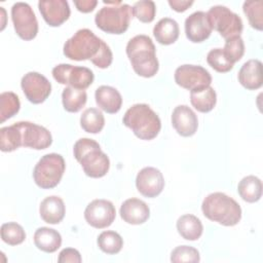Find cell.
I'll use <instances>...</instances> for the list:
<instances>
[{"label":"cell","instance_id":"1","mask_svg":"<svg viewBox=\"0 0 263 263\" xmlns=\"http://www.w3.org/2000/svg\"><path fill=\"white\" fill-rule=\"evenodd\" d=\"M126 54L134 71L142 77H153L159 69L156 49L147 35L133 37L126 45Z\"/></svg>","mask_w":263,"mask_h":263},{"label":"cell","instance_id":"2","mask_svg":"<svg viewBox=\"0 0 263 263\" xmlns=\"http://www.w3.org/2000/svg\"><path fill=\"white\" fill-rule=\"evenodd\" d=\"M76 160L81 164L83 172L90 178L104 177L110 167L109 157L101 150L98 142L92 139H79L73 147Z\"/></svg>","mask_w":263,"mask_h":263},{"label":"cell","instance_id":"3","mask_svg":"<svg viewBox=\"0 0 263 263\" xmlns=\"http://www.w3.org/2000/svg\"><path fill=\"white\" fill-rule=\"evenodd\" d=\"M201 211L209 220L223 226H234L241 219L240 205L222 192H214L204 197Z\"/></svg>","mask_w":263,"mask_h":263},{"label":"cell","instance_id":"4","mask_svg":"<svg viewBox=\"0 0 263 263\" xmlns=\"http://www.w3.org/2000/svg\"><path fill=\"white\" fill-rule=\"evenodd\" d=\"M123 124L141 140L156 138L161 128L158 115L147 104H135L128 108L123 116Z\"/></svg>","mask_w":263,"mask_h":263},{"label":"cell","instance_id":"5","mask_svg":"<svg viewBox=\"0 0 263 263\" xmlns=\"http://www.w3.org/2000/svg\"><path fill=\"white\" fill-rule=\"evenodd\" d=\"M107 6L102 7L95 16L96 25L102 31L109 34H123L133 15L132 7L121 1H103Z\"/></svg>","mask_w":263,"mask_h":263},{"label":"cell","instance_id":"6","mask_svg":"<svg viewBox=\"0 0 263 263\" xmlns=\"http://www.w3.org/2000/svg\"><path fill=\"white\" fill-rule=\"evenodd\" d=\"M104 41L88 29L78 30L64 44V54L73 61L95 60L100 53Z\"/></svg>","mask_w":263,"mask_h":263},{"label":"cell","instance_id":"7","mask_svg":"<svg viewBox=\"0 0 263 263\" xmlns=\"http://www.w3.org/2000/svg\"><path fill=\"white\" fill-rule=\"evenodd\" d=\"M65 168L66 164L62 155L58 153L45 154L34 167V182L42 189L54 188L61 182Z\"/></svg>","mask_w":263,"mask_h":263},{"label":"cell","instance_id":"8","mask_svg":"<svg viewBox=\"0 0 263 263\" xmlns=\"http://www.w3.org/2000/svg\"><path fill=\"white\" fill-rule=\"evenodd\" d=\"M212 29L216 30L225 40L231 37L240 36L243 26L241 18L229 8L216 5L206 12Z\"/></svg>","mask_w":263,"mask_h":263},{"label":"cell","instance_id":"9","mask_svg":"<svg viewBox=\"0 0 263 263\" xmlns=\"http://www.w3.org/2000/svg\"><path fill=\"white\" fill-rule=\"evenodd\" d=\"M53 78L61 84H67L77 89H86L95 79L92 71L86 67L60 64L52 69Z\"/></svg>","mask_w":263,"mask_h":263},{"label":"cell","instance_id":"10","mask_svg":"<svg viewBox=\"0 0 263 263\" xmlns=\"http://www.w3.org/2000/svg\"><path fill=\"white\" fill-rule=\"evenodd\" d=\"M11 20L15 33L23 40L29 41L38 33L36 15L28 3L16 2L11 7Z\"/></svg>","mask_w":263,"mask_h":263},{"label":"cell","instance_id":"11","mask_svg":"<svg viewBox=\"0 0 263 263\" xmlns=\"http://www.w3.org/2000/svg\"><path fill=\"white\" fill-rule=\"evenodd\" d=\"M14 124L20 133L21 146L43 150L51 145L52 137L47 128L29 121H18Z\"/></svg>","mask_w":263,"mask_h":263},{"label":"cell","instance_id":"12","mask_svg":"<svg viewBox=\"0 0 263 263\" xmlns=\"http://www.w3.org/2000/svg\"><path fill=\"white\" fill-rule=\"evenodd\" d=\"M175 81L181 87L193 90L211 85L212 76L208 70L196 65H182L175 71Z\"/></svg>","mask_w":263,"mask_h":263},{"label":"cell","instance_id":"13","mask_svg":"<svg viewBox=\"0 0 263 263\" xmlns=\"http://www.w3.org/2000/svg\"><path fill=\"white\" fill-rule=\"evenodd\" d=\"M22 89L32 104L43 103L51 92V84L48 79L38 72H28L21 80Z\"/></svg>","mask_w":263,"mask_h":263},{"label":"cell","instance_id":"14","mask_svg":"<svg viewBox=\"0 0 263 263\" xmlns=\"http://www.w3.org/2000/svg\"><path fill=\"white\" fill-rule=\"evenodd\" d=\"M115 216V208L107 199H95L87 204L84 211L85 221L98 229L109 227L114 222Z\"/></svg>","mask_w":263,"mask_h":263},{"label":"cell","instance_id":"15","mask_svg":"<svg viewBox=\"0 0 263 263\" xmlns=\"http://www.w3.org/2000/svg\"><path fill=\"white\" fill-rule=\"evenodd\" d=\"M138 191L145 197H156L164 188V179L162 173L152 166L142 168L136 178Z\"/></svg>","mask_w":263,"mask_h":263},{"label":"cell","instance_id":"16","mask_svg":"<svg viewBox=\"0 0 263 263\" xmlns=\"http://www.w3.org/2000/svg\"><path fill=\"white\" fill-rule=\"evenodd\" d=\"M39 11L50 27H59L70 16L69 3L66 0H41L38 2Z\"/></svg>","mask_w":263,"mask_h":263},{"label":"cell","instance_id":"17","mask_svg":"<svg viewBox=\"0 0 263 263\" xmlns=\"http://www.w3.org/2000/svg\"><path fill=\"white\" fill-rule=\"evenodd\" d=\"M212 30L208 15L203 11H195L185 20V34L191 42L199 43L205 41L210 37Z\"/></svg>","mask_w":263,"mask_h":263},{"label":"cell","instance_id":"18","mask_svg":"<svg viewBox=\"0 0 263 263\" xmlns=\"http://www.w3.org/2000/svg\"><path fill=\"white\" fill-rule=\"evenodd\" d=\"M172 124L180 136L191 137L197 130L198 119L191 108L179 105L172 113Z\"/></svg>","mask_w":263,"mask_h":263},{"label":"cell","instance_id":"19","mask_svg":"<svg viewBox=\"0 0 263 263\" xmlns=\"http://www.w3.org/2000/svg\"><path fill=\"white\" fill-rule=\"evenodd\" d=\"M120 216L122 220L132 225L145 223L150 217L149 206L141 199L128 198L120 206Z\"/></svg>","mask_w":263,"mask_h":263},{"label":"cell","instance_id":"20","mask_svg":"<svg viewBox=\"0 0 263 263\" xmlns=\"http://www.w3.org/2000/svg\"><path fill=\"white\" fill-rule=\"evenodd\" d=\"M238 81L247 89L255 90L262 86V63L259 60H249L238 71Z\"/></svg>","mask_w":263,"mask_h":263},{"label":"cell","instance_id":"21","mask_svg":"<svg viewBox=\"0 0 263 263\" xmlns=\"http://www.w3.org/2000/svg\"><path fill=\"white\" fill-rule=\"evenodd\" d=\"M96 103L103 111L114 114L117 113L122 105V98L119 91L109 85H101L96 89Z\"/></svg>","mask_w":263,"mask_h":263},{"label":"cell","instance_id":"22","mask_svg":"<svg viewBox=\"0 0 263 263\" xmlns=\"http://www.w3.org/2000/svg\"><path fill=\"white\" fill-rule=\"evenodd\" d=\"M39 213L44 222L48 224H59L65 217V203L61 197L55 195L45 197L40 203Z\"/></svg>","mask_w":263,"mask_h":263},{"label":"cell","instance_id":"23","mask_svg":"<svg viewBox=\"0 0 263 263\" xmlns=\"http://www.w3.org/2000/svg\"><path fill=\"white\" fill-rule=\"evenodd\" d=\"M179 25L171 17H163L157 22L153 28V35L156 41L162 45H170L177 41L179 37Z\"/></svg>","mask_w":263,"mask_h":263},{"label":"cell","instance_id":"24","mask_svg":"<svg viewBox=\"0 0 263 263\" xmlns=\"http://www.w3.org/2000/svg\"><path fill=\"white\" fill-rule=\"evenodd\" d=\"M191 105L201 113H208L214 109L217 103V95L211 86H203L190 91Z\"/></svg>","mask_w":263,"mask_h":263},{"label":"cell","instance_id":"25","mask_svg":"<svg viewBox=\"0 0 263 263\" xmlns=\"http://www.w3.org/2000/svg\"><path fill=\"white\" fill-rule=\"evenodd\" d=\"M34 243L45 253H53L61 247L62 236L52 228L40 227L34 233Z\"/></svg>","mask_w":263,"mask_h":263},{"label":"cell","instance_id":"26","mask_svg":"<svg viewBox=\"0 0 263 263\" xmlns=\"http://www.w3.org/2000/svg\"><path fill=\"white\" fill-rule=\"evenodd\" d=\"M177 230L183 238L187 240H197L202 234L203 226L197 217L186 214L177 220Z\"/></svg>","mask_w":263,"mask_h":263},{"label":"cell","instance_id":"27","mask_svg":"<svg viewBox=\"0 0 263 263\" xmlns=\"http://www.w3.org/2000/svg\"><path fill=\"white\" fill-rule=\"evenodd\" d=\"M237 192L245 201L256 202L262 196V182L258 177L247 176L239 181Z\"/></svg>","mask_w":263,"mask_h":263},{"label":"cell","instance_id":"28","mask_svg":"<svg viewBox=\"0 0 263 263\" xmlns=\"http://www.w3.org/2000/svg\"><path fill=\"white\" fill-rule=\"evenodd\" d=\"M87 101V95L84 89H77L71 86L64 88L62 92V102L64 109L71 113L80 111Z\"/></svg>","mask_w":263,"mask_h":263},{"label":"cell","instance_id":"29","mask_svg":"<svg viewBox=\"0 0 263 263\" xmlns=\"http://www.w3.org/2000/svg\"><path fill=\"white\" fill-rule=\"evenodd\" d=\"M80 125L86 133L98 134L105 125V117L99 109L88 108L80 117Z\"/></svg>","mask_w":263,"mask_h":263},{"label":"cell","instance_id":"30","mask_svg":"<svg viewBox=\"0 0 263 263\" xmlns=\"http://www.w3.org/2000/svg\"><path fill=\"white\" fill-rule=\"evenodd\" d=\"M97 242L100 250L109 255H114L119 253L123 247L122 237L117 232L112 230L103 231L98 236Z\"/></svg>","mask_w":263,"mask_h":263},{"label":"cell","instance_id":"31","mask_svg":"<svg viewBox=\"0 0 263 263\" xmlns=\"http://www.w3.org/2000/svg\"><path fill=\"white\" fill-rule=\"evenodd\" d=\"M21 103L18 97L11 91H4L0 95V121L13 117L20 110Z\"/></svg>","mask_w":263,"mask_h":263},{"label":"cell","instance_id":"32","mask_svg":"<svg viewBox=\"0 0 263 263\" xmlns=\"http://www.w3.org/2000/svg\"><path fill=\"white\" fill-rule=\"evenodd\" d=\"M243 12L252 28L262 31L263 29V2L262 0H249L243 3Z\"/></svg>","mask_w":263,"mask_h":263},{"label":"cell","instance_id":"33","mask_svg":"<svg viewBox=\"0 0 263 263\" xmlns=\"http://www.w3.org/2000/svg\"><path fill=\"white\" fill-rule=\"evenodd\" d=\"M1 238L9 246H17L26 239V232L20 224L8 222L1 226Z\"/></svg>","mask_w":263,"mask_h":263},{"label":"cell","instance_id":"34","mask_svg":"<svg viewBox=\"0 0 263 263\" xmlns=\"http://www.w3.org/2000/svg\"><path fill=\"white\" fill-rule=\"evenodd\" d=\"M21 147L20 133L15 124L0 129V149L3 152H11Z\"/></svg>","mask_w":263,"mask_h":263},{"label":"cell","instance_id":"35","mask_svg":"<svg viewBox=\"0 0 263 263\" xmlns=\"http://www.w3.org/2000/svg\"><path fill=\"white\" fill-rule=\"evenodd\" d=\"M208 64L219 73H226L233 69L234 64L231 63L225 55L222 48H214L206 55Z\"/></svg>","mask_w":263,"mask_h":263},{"label":"cell","instance_id":"36","mask_svg":"<svg viewBox=\"0 0 263 263\" xmlns=\"http://www.w3.org/2000/svg\"><path fill=\"white\" fill-rule=\"evenodd\" d=\"M133 14L142 23H151L156 13L155 3L151 0H142L134 4Z\"/></svg>","mask_w":263,"mask_h":263},{"label":"cell","instance_id":"37","mask_svg":"<svg viewBox=\"0 0 263 263\" xmlns=\"http://www.w3.org/2000/svg\"><path fill=\"white\" fill-rule=\"evenodd\" d=\"M223 51L231 63L238 62L245 53V43L240 36L231 37L225 40Z\"/></svg>","mask_w":263,"mask_h":263},{"label":"cell","instance_id":"38","mask_svg":"<svg viewBox=\"0 0 263 263\" xmlns=\"http://www.w3.org/2000/svg\"><path fill=\"white\" fill-rule=\"evenodd\" d=\"M199 252L190 246H179L175 248L171 253V261L175 263L179 262H199Z\"/></svg>","mask_w":263,"mask_h":263},{"label":"cell","instance_id":"39","mask_svg":"<svg viewBox=\"0 0 263 263\" xmlns=\"http://www.w3.org/2000/svg\"><path fill=\"white\" fill-rule=\"evenodd\" d=\"M58 261L60 263H80L82 261L80 253L76 249L67 248L61 251Z\"/></svg>","mask_w":263,"mask_h":263},{"label":"cell","instance_id":"40","mask_svg":"<svg viewBox=\"0 0 263 263\" xmlns=\"http://www.w3.org/2000/svg\"><path fill=\"white\" fill-rule=\"evenodd\" d=\"M74 4L80 12L87 13L95 9V7L98 4V1H96V0H75Z\"/></svg>","mask_w":263,"mask_h":263},{"label":"cell","instance_id":"41","mask_svg":"<svg viewBox=\"0 0 263 263\" xmlns=\"http://www.w3.org/2000/svg\"><path fill=\"white\" fill-rule=\"evenodd\" d=\"M168 4L172 7V9H174L175 11L183 12V11L187 10L193 4V1H189V0H168Z\"/></svg>","mask_w":263,"mask_h":263}]
</instances>
